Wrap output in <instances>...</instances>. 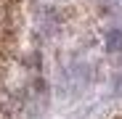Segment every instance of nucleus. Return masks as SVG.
<instances>
[{
  "label": "nucleus",
  "mask_w": 122,
  "mask_h": 119,
  "mask_svg": "<svg viewBox=\"0 0 122 119\" xmlns=\"http://www.w3.org/2000/svg\"><path fill=\"white\" fill-rule=\"evenodd\" d=\"M106 50L109 53H119L122 50V29H112L106 34Z\"/></svg>",
  "instance_id": "f257e3e1"
}]
</instances>
